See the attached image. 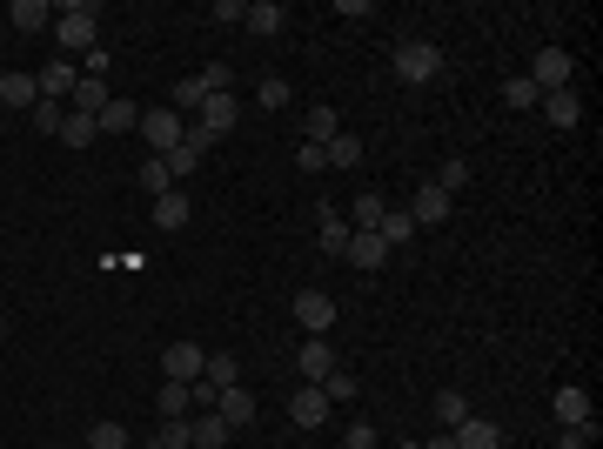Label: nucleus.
<instances>
[{
    "label": "nucleus",
    "instance_id": "1",
    "mask_svg": "<svg viewBox=\"0 0 603 449\" xmlns=\"http://www.w3.org/2000/svg\"><path fill=\"white\" fill-rule=\"evenodd\" d=\"M54 41H61L67 54L101 47V7H94V0H67L61 14H54Z\"/></svg>",
    "mask_w": 603,
    "mask_h": 449
},
{
    "label": "nucleus",
    "instance_id": "2",
    "mask_svg": "<svg viewBox=\"0 0 603 449\" xmlns=\"http://www.w3.org/2000/svg\"><path fill=\"white\" fill-rule=\"evenodd\" d=\"M228 128H242V101H235V94H208L201 114L188 121V141H195V148H215Z\"/></svg>",
    "mask_w": 603,
    "mask_h": 449
},
{
    "label": "nucleus",
    "instance_id": "3",
    "mask_svg": "<svg viewBox=\"0 0 603 449\" xmlns=\"http://www.w3.org/2000/svg\"><path fill=\"white\" fill-rule=\"evenodd\" d=\"M436 74H443V47L436 41H402L396 47V81L423 88V81H436Z\"/></svg>",
    "mask_w": 603,
    "mask_h": 449
},
{
    "label": "nucleus",
    "instance_id": "4",
    "mask_svg": "<svg viewBox=\"0 0 603 449\" xmlns=\"http://www.w3.org/2000/svg\"><path fill=\"white\" fill-rule=\"evenodd\" d=\"M134 135H148L155 155H175L181 141H188V121H181L175 108H141V128H134Z\"/></svg>",
    "mask_w": 603,
    "mask_h": 449
},
{
    "label": "nucleus",
    "instance_id": "5",
    "mask_svg": "<svg viewBox=\"0 0 603 449\" xmlns=\"http://www.w3.org/2000/svg\"><path fill=\"white\" fill-rule=\"evenodd\" d=\"M570 74H577L570 47H536V61H530V81H536V94H563V88H570Z\"/></svg>",
    "mask_w": 603,
    "mask_h": 449
},
{
    "label": "nucleus",
    "instance_id": "6",
    "mask_svg": "<svg viewBox=\"0 0 603 449\" xmlns=\"http://www.w3.org/2000/svg\"><path fill=\"white\" fill-rule=\"evenodd\" d=\"M295 322H302L309 336H329L335 329V295L329 289H295Z\"/></svg>",
    "mask_w": 603,
    "mask_h": 449
},
{
    "label": "nucleus",
    "instance_id": "7",
    "mask_svg": "<svg viewBox=\"0 0 603 449\" xmlns=\"http://www.w3.org/2000/svg\"><path fill=\"white\" fill-rule=\"evenodd\" d=\"M389 255H396V248L382 242L376 228H356V235H349V255H342V262H349V269H362V275H376V269H389Z\"/></svg>",
    "mask_w": 603,
    "mask_h": 449
},
{
    "label": "nucleus",
    "instance_id": "8",
    "mask_svg": "<svg viewBox=\"0 0 603 449\" xmlns=\"http://www.w3.org/2000/svg\"><path fill=\"white\" fill-rule=\"evenodd\" d=\"M329 396H322V382H302V389H295V396H289V423L295 429H322V423H329Z\"/></svg>",
    "mask_w": 603,
    "mask_h": 449
},
{
    "label": "nucleus",
    "instance_id": "9",
    "mask_svg": "<svg viewBox=\"0 0 603 449\" xmlns=\"http://www.w3.org/2000/svg\"><path fill=\"white\" fill-rule=\"evenodd\" d=\"M201 369H208L201 342H168V356H161V376L168 382H201Z\"/></svg>",
    "mask_w": 603,
    "mask_h": 449
},
{
    "label": "nucleus",
    "instance_id": "10",
    "mask_svg": "<svg viewBox=\"0 0 603 449\" xmlns=\"http://www.w3.org/2000/svg\"><path fill=\"white\" fill-rule=\"evenodd\" d=\"M449 208H456V202H449L443 188H436V181H423V188H416V202H409V222H416V228H443Z\"/></svg>",
    "mask_w": 603,
    "mask_h": 449
},
{
    "label": "nucleus",
    "instance_id": "11",
    "mask_svg": "<svg viewBox=\"0 0 603 449\" xmlns=\"http://www.w3.org/2000/svg\"><path fill=\"white\" fill-rule=\"evenodd\" d=\"M34 88H41V101H61L67 108V94L81 88V68H74V61H47V68L34 74Z\"/></svg>",
    "mask_w": 603,
    "mask_h": 449
},
{
    "label": "nucleus",
    "instance_id": "12",
    "mask_svg": "<svg viewBox=\"0 0 603 449\" xmlns=\"http://www.w3.org/2000/svg\"><path fill=\"white\" fill-rule=\"evenodd\" d=\"M295 369H302V382H329L335 376V342L309 336L302 349H295Z\"/></svg>",
    "mask_w": 603,
    "mask_h": 449
},
{
    "label": "nucleus",
    "instance_id": "13",
    "mask_svg": "<svg viewBox=\"0 0 603 449\" xmlns=\"http://www.w3.org/2000/svg\"><path fill=\"white\" fill-rule=\"evenodd\" d=\"M208 409H215L228 429H248V423H255V396H248L242 382H235V389H215V403H208Z\"/></svg>",
    "mask_w": 603,
    "mask_h": 449
},
{
    "label": "nucleus",
    "instance_id": "14",
    "mask_svg": "<svg viewBox=\"0 0 603 449\" xmlns=\"http://www.w3.org/2000/svg\"><path fill=\"white\" fill-rule=\"evenodd\" d=\"M195 222V202L181 195V188H168V195H155V235H175V228Z\"/></svg>",
    "mask_w": 603,
    "mask_h": 449
},
{
    "label": "nucleus",
    "instance_id": "15",
    "mask_svg": "<svg viewBox=\"0 0 603 449\" xmlns=\"http://www.w3.org/2000/svg\"><path fill=\"white\" fill-rule=\"evenodd\" d=\"M335 135H342V114H335L329 101H315V108L302 114V141H309V148H329Z\"/></svg>",
    "mask_w": 603,
    "mask_h": 449
},
{
    "label": "nucleus",
    "instance_id": "16",
    "mask_svg": "<svg viewBox=\"0 0 603 449\" xmlns=\"http://www.w3.org/2000/svg\"><path fill=\"white\" fill-rule=\"evenodd\" d=\"M449 436H456V449H503V429H496L490 416H463Z\"/></svg>",
    "mask_w": 603,
    "mask_h": 449
},
{
    "label": "nucleus",
    "instance_id": "17",
    "mask_svg": "<svg viewBox=\"0 0 603 449\" xmlns=\"http://www.w3.org/2000/svg\"><path fill=\"white\" fill-rule=\"evenodd\" d=\"M34 101H41V88H34V74H0V108H14V114H34Z\"/></svg>",
    "mask_w": 603,
    "mask_h": 449
},
{
    "label": "nucleus",
    "instance_id": "18",
    "mask_svg": "<svg viewBox=\"0 0 603 449\" xmlns=\"http://www.w3.org/2000/svg\"><path fill=\"white\" fill-rule=\"evenodd\" d=\"M94 121H101V135H134V128H141V108L121 101V94H108V108L94 114Z\"/></svg>",
    "mask_w": 603,
    "mask_h": 449
},
{
    "label": "nucleus",
    "instance_id": "19",
    "mask_svg": "<svg viewBox=\"0 0 603 449\" xmlns=\"http://www.w3.org/2000/svg\"><path fill=\"white\" fill-rule=\"evenodd\" d=\"M188 436H195V449H222L228 436H235V429H228L222 416H215V409H201V416H188Z\"/></svg>",
    "mask_w": 603,
    "mask_h": 449
},
{
    "label": "nucleus",
    "instance_id": "20",
    "mask_svg": "<svg viewBox=\"0 0 603 449\" xmlns=\"http://www.w3.org/2000/svg\"><path fill=\"white\" fill-rule=\"evenodd\" d=\"M282 21H289V7H282V0H255V7H248V34H262V41H268V34H282Z\"/></svg>",
    "mask_w": 603,
    "mask_h": 449
},
{
    "label": "nucleus",
    "instance_id": "21",
    "mask_svg": "<svg viewBox=\"0 0 603 449\" xmlns=\"http://www.w3.org/2000/svg\"><path fill=\"white\" fill-rule=\"evenodd\" d=\"M47 21H54L47 0H14V7H7V27H21V34H41Z\"/></svg>",
    "mask_w": 603,
    "mask_h": 449
},
{
    "label": "nucleus",
    "instance_id": "22",
    "mask_svg": "<svg viewBox=\"0 0 603 449\" xmlns=\"http://www.w3.org/2000/svg\"><path fill=\"white\" fill-rule=\"evenodd\" d=\"M543 121H550V128H577V121H583V101L570 88H563V94H543Z\"/></svg>",
    "mask_w": 603,
    "mask_h": 449
},
{
    "label": "nucleus",
    "instance_id": "23",
    "mask_svg": "<svg viewBox=\"0 0 603 449\" xmlns=\"http://www.w3.org/2000/svg\"><path fill=\"white\" fill-rule=\"evenodd\" d=\"M557 423L570 429V423H597V409H590V396H583L577 382L570 389H557Z\"/></svg>",
    "mask_w": 603,
    "mask_h": 449
},
{
    "label": "nucleus",
    "instance_id": "24",
    "mask_svg": "<svg viewBox=\"0 0 603 449\" xmlns=\"http://www.w3.org/2000/svg\"><path fill=\"white\" fill-rule=\"evenodd\" d=\"M376 235H382V242H389V248H409V242H416V235H423V228L409 222V208H389V215H382V222H376Z\"/></svg>",
    "mask_w": 603,
    "mask_h": 449
},
{
    "label": "nucleus",
    "instance_id": "25",
    "mask_svg": "<svg viewBox=\"0 0 603 449\" xmlns=\"http://www.w3.org/2000/svg\"><path fill=\"white\" fill-rule=\"evenodd\" d=\"M382 215H389V202H382V188H362L356 202H349V228H376Z\"/></svg>",
    "mask_w": 603,
    "mask_h": 449
},
{
    "label": "nucleus",
    "instance_id": "26",
    "mask_svg": "<svg viewBox=\"0 0 603 449\" xmlns=\"http://www.w3.org/2000/svg\"><path fill=\"white\" fill-rule=\"evenodd\" d=\"M349 235H356V228L342 222V215H322V235H315V242H322L329 262H342V255H349Z\"/></svg>",
    "mask_w": 603,
    "mask_h": 449
},
{
    "label": "nucleus",
    "instance_id": "27",
    "mask_svg": "<svg viewBox=\"0 0 603 449\" xmlns=\"http://www.w3.org/2000/svg\"><path fill=\"white\" fill-rule=\"evenodd\" d=\"M67 108H74V114H101V108H108V81H88V74H81V88L67 94Z\"/></svg>",
    "mask_w": 603,
    "mask_h": 449
},
{
    "label": "nucleus",
    "instance_id": "28",
    "mask_svg": "<svg viewBox=\"0 0 603 449\" xmlns=\"http://www.w3.org/2000/svg\"><path fill=\"white\" fill-rule=\"evenodd\" d=\"M94 135H101V121H94V114H74V108H67V121H61V148H88Z\"/></svg>",
    "mask_w": 603,
    "mask_h": 449
},
{
    "label": "nucleus",
    "instance_id": "29",
    "mask_svg": "<svg viewBox=\"0 0 603 449\" xmlns=\"http://www.w3.org/2000/svg\"><path fill=\"white\" fill-rule=\"evenodd\" d=\"M322 168H362V141L356 135H335L329 148H322Z\"/></svg>",
    "mask_w": 603,
    "mask_h": 449
},
{
    "label": "nucleus",
    "instance_id": "30",
    "mask_svg": "<svg viewBox=\"0 0 603 449\" xmlns=\"http://www.w3.org/2000/svg\"><path fill=\"white\" fill-rule=\"evenodd\" d=\"M201 101H208V81H201V74H181L175 81V114H201Z\"/></svg>",
    "mask_w": 603,
    "mask_h": 449
},
{
    "label": "nucleus",
    "instance_id": "31",
    "mask_svg": "<svg viewBox=\"0 0 603 449\" xmlns=\"http://www.w3.org/2000/svg\"><path fill=\"white\" fill-rule=\"evenodd\" d=\"M134 181H141L148 195H168V188H175V175H168V161H161V155L141 161V168H134Z\"/></svg>",
    "mask_w": 603,
    "mask_h": 449
},
{
    "label": "nucleus",
    "instance_id": "32",
    "mask_svg": "<svg viewBox=\"0 0 603 449\" xmlns=\"http://www.w3.org/2000/svg\"><path fill=\"white\" fill-rule=\"evenodd\" d=\"M436 188H443L449 202H456V195H463V188H469V161H463V155H449L443 168H436Z\"/></svg>",
    "mask_w": 603,
    "mask_h": 449
},
{
    "label": "nucleus",
    "instance_id": "33",
    "mask_svg": "<svg viewBox=\"0 0 603 449\" xmlns=\"http://www.w3.org/2000/svg\"><path fill=\"white\" fill-rule=\"evenodd\" d=\"M155 449H195V436H188V416H161Z\"/></svg>",
    "mask_w": 603,
    "mask_h": 449
},
{
    "label": "nucleus",
    "instance_id": "34",
    "mask_svg": "<svg viewBox=\"0 0 603 449\" xmlns=\"http://www.w3.org/2000/svg\"><path fill=\"white\" fill-rule=\"evenodd\" d=\"M536 101H543V94H536V81H530V74L503 81V108H516V114H523V108H536Z\"/></svg>",
    "mask_w": 603,
    "mask_h": 449
},
{
    "label": "nucleus",
    "instance_id": "35",
    "mask_svg": "<svg viewBox=\"0 0 603 449\" xmlns=\"http://www.w3.org/2000/svg\"><path fill=\"white\" fill-rule=\"evenodd\" d=\"M201 155H208V148H195V141H181L175 155H161V161H168V175H175V181H188V175L201 168Z\"/></svg>",
    "mask_w": 603,
    "mask_h": 449
},
{
    "label": "nucleus",
    "instance_id": "36",
    "mask_svg": "<svg viewBox=\"0 0 603 449\" xmlns=\"http://www.w3.org/2000/svg\"><path fill=\"white\" fill-rule=\"evenodd\" d=\"M161 416H188V409H195V396H188V382H161Z\"/></svg>",
    "mask_w": 603,
    "mask_h": 449
},
{
    "label": "nucleus",
    "instance_id": "37",
    "mask_svg": "<svg viewBox=\"0 0 603 449\" xmlns=\"http://www.w3.org/2000/svg\"><path fill=\"white\" fill-rule=\"evenodd\" d=\"M88 449H134V443H128V429H121V423H94L88 429Z\"/></svg>",
    "mask_w": 603,
    "mask_h": 449
},
{
    "label": "nucleus",
    "instance_id": "38",
    "mask_svg": "<svg viewBox=\"0 0 603 449\" xmlns=\"http://www.w3.org/2000/svg\"><path fill=\"white\" fill-rule=\"evenodd\" d=\"M27 121H34V128H41V135H61L67 108H61V101H34V114H27Z\"/></svg>",
    "mask_w": 603,
    "mask_h": 449
},
{
    "label": "nucleus",
    "instance_id": "39",
    "mask_svg": "<svg viewBox=\"0 0 603 449\" xmlns=\"http://www.w3.org/2000/svg\"><path fill=\"white\" fill-rule=\"evenodd\" d=\"M255 101H262V114H282V108H289V81H275V74H268L262 88H255Z\"/></svg>",
    "mask_w": 603,
    "mask_h": 449
},
{
    "label": "nucleus",
    "instance_id": "40",
    "mask_svg": "<svg viewBox=\"0 0 603 449\" xmlns=\"http://www.w3.org/2000/svg\"><path fill=\"white\" fill-rule=\"evenodd\" d=\"M436 416H443V429H456L469 416V403H463V389H443V396H436Z\"/></svg>",
    "mask_w": 603,
    "mask_h": 449
},
{
    "label": "nucleus",
    "instance_id": "41",
    "mask_svg": "<svg viewBox=\"0 0 603 449\" xmlns=\"http://www.w3.org/2000/svg\"><path fill=\"white\" fill-rule=\"evenodd\" d=\"M590 443H597V423H570L557 436V449H590Z\"/></svg>",
    "mask_w": 603,
    "mask_h": 449
},
{
    "label": "nucleus",
    "instance_id": "42",
    "mask_svg": "<svg viewBox=\"0 0 603 449\" xmlns=\"http://www.w3.org/2000/svg\"><path fill=\"white\" fill-rule=\"evenodd\" d=\"M322 396H329V403H349V396H356V376H349V369H335V376L322 382Z\"/></svg>",
    "mask_w": 603,
    "mask_h": 449
},
{
    "label": "nucleus",
    "instance_id": "43",
    "mask_svg": "<svg viewBox=\"0 0 603 449\" xmlns=\"http://www.w3.org/2000/svg\"><path fill=\"white\" fill-rule=\"evenodd\" d=\"M342 449H376V429H369V423H349V429H342Z\"/></svg>",
    "mask_w": 603,
    "mask_h": 449
},
{
    "label": "nucleus",
    "instance_id": "44",
    "mask_svg": "<svg viewBox=\"0 0 603 449\" xmlns=\"http://www.w3.org/2000/svg\"><path fill=\"white\" fill-rule=\"evenodd\" d=\"M81 74L101 81V74H108V47H88V54H81Z\"/></svg>",
    "mask_w": 603,
    "mask_h": 449
},
{
    "label": "nucleus",
    "instance_id": "45",
    "mask_svg": "<svg viewBox=\"0 0 603 449\" xmlns=\"http://www.w3.org/2000/svg\"><path fill=\"white\" fill-rule=\"evenodd\" d=\"M215 21H235V27H242L248 21V0H215Z\"/></svg>",
    "mask_w": 603,
    "mask_h": 449
},
{
    "label": "nucleus",
    "instance_id": "46",
    "mask_svg": "<svg viewBox=\"0 0 603 449\" xmlns=\"http://www.w3.org/2000/svg\"><path fill=\"white\" fill-rule=\"evenodd\" d=\"M295 168H302V175H322V148H309V141H302V155H295Z\"/></svg>",
    "mask_w": 603,
    "mask_h": 449
},
{
    "label": "nucleus",
    "instance_id": "47",
    "mask_svg": "<svg viewBox=\"0 0 603 449\" xmlns=\"http://www.w3.org/2000/svg\"><path fill=\"white\" fill-rule=\"evenodd\" d=\"M423 449H456V436H449V429H436V436H429Z\"/></svg>",
    "mask_w": 603,
    "mask_h": 449
},
{
    "label": "nucleus",
    "instance_id": "48",
    "mask_svg": "<svg viewBox=\"0 0 603 449\" xmlns=\"http://www.w3.org/2000/svg\"><path fill=\"white\" fill-rule=\"evenodd\" d=\"M0 336H7V315H0Z\"/></svg>",
    "mask_w": 603,
    "mask_h": 449
},
{
    "label": "nucleus",
    "instance_id": "49",
    "mask_svg": "<svg viewBox=\"0 0 603 449\" xmlns=\"http://www.w3.org/2000/svg\"><path fill=\"white\" fill-rule=\"evenodd\" d=\"M0 27H7V14H0Z\"/></svg>",
    "mask_w": 603,
    "mask_h": 449
},
{
    "label": "nucleus",
    "instance_id": "50",
    "mask_svg": "<svg viewBox=\"0 0 603 449\" xmlns=\"http://www.w3.org/2000/svg\"><path fill=\"white\" fill-rule=\"evenodd\" d=\"M41 449H54V443H41Z\"/></svg>",
    "mask_w": 603,
    "mask_h": 449
}]
</instances>
